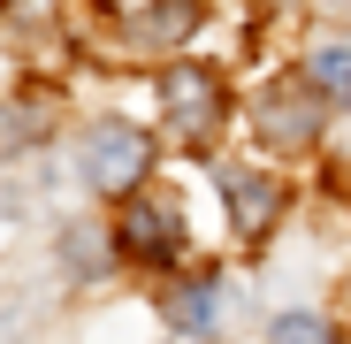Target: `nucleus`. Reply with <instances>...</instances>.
Here are the masks:
<instances>
[{
    "mask_svg": "<svg viewBox=\"0 0 351 344\" xmlns=\"http://www.w3.org/2000/svg\"><path fill=\"white\" fill-rule=\"evenodd\" d=\"M160 107H168V130L184 138V146H206L214 130H221V77L214 69H199V62H168L160 69Z\"/></svg>",
    "mask_w": 351,
    "mask_h": 344,
    "instance_id": "nucleus-1",
    "label": "nucleus"
},
{
    "mask_svg": "<svg viewBox=\"0 0 351 344\" xmlns=\"http://www.w3.org/2000/svg\"><path fill=\"white\" fill-rule=\"evenodd\" d=\"M77 168H84L92 192H138L145 168H153V146H145V130H130V123H99V130H84Z\"/></svg>",
    "mask_w": 351,
    "mask_h": 344,
    "instance_id": "nucleus-2",
    "label": "nucleus"
},
{
    "mask_svg": "<svg viewBox=\"0 0 351 344\" xmlns=\"http://www.w3.org/2000/svg\"><path fill=\"white\" fill-rule=\"evenodd\" d=\"M176 238H184V222H176V207H160V199H130L123 229H114V245H123L130 260H153V268L176 260Z\"/></svg>",
    "mask_w": 351,
    "mask_h": 344,
    "instance_id": "nucleus-3",
    "label": "nucleus"
},
{
    "mask_svg": "<svg viewBox=\"0 0 351 344\" xmlns=\"http://www.w3.org/2000/svg\"><path fill=\"white\" fill-rule=\"evenodd\" d=\"M221 207H229V222L245 238H267L275 214H282V184L260 176V168H221Z\"/></svg>",
    "mask_w": 351,
    "mask_h": 344,
    "instance_id": "nucleus-4",
    "label": "nucleus"
},
{
    "mask_svg": "<svg viewBox=\"0 0 351 344\" xmlns=\"http://www.w3.org/2000/svg\"><path fill=\"white\" fill-rule=\"evenodd\" d=\"M260 138L267 146H313V84L306 92H290V84L260 92Z\"/></svg>",
    "mask_w": 351,
    "mask_h": 344,
    "instance_id": "nucleus-5",
    "label": "nucleus"
},
{
    "mask_svg": "<svg viewBox=\"0 0 351 344\" xmlns=\"http://www.w3.org/2000/svg\"><path fill=\"white\" fill-rule=\"evenodd\" d=\"M168 321L184 329V336H206L221 321V283H184V291L168 299Z\"/></svg>",
    "mask_w": 351,
    "mask_h": 344,
    "instance_id": "nucleus-6",
    "label": "nucleus"
},
{
    "mask_svg": "<svg viewBox=\"0 0 351 344\" xmlns=\"http://www.w3.org/2000/svg\"><path fill=\"white\" fill-rule=\"evenodd\" d=\"M138 31H145V46H184L199 31V8H191V0H153V16Z\"/></svg>",
    "mask_w": 351,
    "mask_h": 344,
    "instance_id": "nucleus-7",
    "label": "nucleus"
},
{
    "mask_svg": "<svg viewBox=\"0 0 351 344\" xmlns=\"http://www.w3.org/2000/svg\"><path fill=\"white\" fill-rule=\"evenodd\" d=\"M306 84H313L321 100H343V107H351V46H321L313 62H306Z\"/></svg>",
    "mask_w": 351,
    "mask_h": 344,
    "instance_id": "nucleus-8",
    "label": "nucleus"
},
{
    "mask_svg": "<svg viewBox=\"0 0 351 344\" xmlns=\"http://www.w3.org/2000/svg\"><path fill=\"white\" fill-rule=\"evenodd\" d=\"M267 344H336V329H328L321 314H275Z\"/></svg>",
    "mask_w": 351,
    "mask_h": 344,
    "instance_id": "nucleus-9",
    "label": "nucleus"
},
{
    "mask_svg": "<svg viewBox=\"0 0 351 344\" xmlns=\"http://www.w3.org/2000/svg\"><path fill=\"white\" fill-rule=\"evenodd\" d=\"M62 245H69V268H77V275H92V268H99V229H92V222H77Z\"/></svg>",
    "mask_w": 351,
    "mask_h": 344,
    "instance_id": "nucleus-10",
    "label": "nucleus"
}]
</instances>
